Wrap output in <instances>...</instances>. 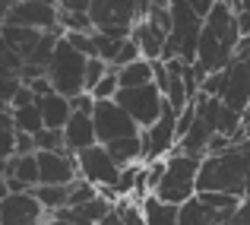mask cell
<instances>
[{"instance_id": "obj_1", "label": "cell", "mask_w": 250, "mask_h": 225, "mask_svg": "<svg viewBox=\"0 0 250 225\" xmlns=\"http://www.w3.org/2000/svg\"><path fill=\"white\" fill-rule=\"evenodd\" d=\"M241 29H238V16H234L231 3H215L212 13L206 16L203 25V38H200V51H196V67L203 73H222L231 64L234 48L241 42Z\"/></svg>"}, {"instance_id": "obj_2", "label": "cell", "mask_w": 250, "mask_h": 225, "mask_svg": "<svg viewBox=\"0 0 250 225\" xmlns=\"http://www.w3.org/2000/svg\"><path fill=\"white\" fill-rule=\"evenodd\" d=\"M247 178H250V140L234 143L231 149L219 156H206L200 165V194H231L247 197Z\"/></svg>"}, {"instance_id": "obj_3", "label": "cell", "mask_w": 250, "mask_h": 225, "mask_svg": "<svg viewBox=\"0 0 250 225\" xmlns=\"http://www.w3.org/2000/svg\"><path fill=\"white\" fill-rule=\"evenodd\" d=\"M203 25H206V19H203L200 13L187 3V0H171V32H168L165 61L196 64Z\"/></svg>"}, {"instance_id": "obj_4", "label": "cell", "mask_w": 250, "mask_h": 225, "mask_svg": "<svg viewBox=\"0 0 250 225\" xmlns=\"http://www.w3.org/2000/svg\"><path fill=\"white\" fill-rule=\"evenodd\" d=\"M200 165H203V158L174 149L165 158V178H162L159 190H155L152 197H159L162 203H171V206H184L187 200H193V197L200 194V187H196V181H200Z\"/></svg>"}, {"instance_id": "obj_5", "label": "cell", "mask_w": 250, "mask_h": 225, "mask_svg": "<svg viewBox=\"0 0 250 225\" xmlns=\"http://www.w3.org/2000/svg\"><path fill=\"white\" fill-rule=\"evenodd\" d=\"M85 67H89V57L80 54L67 38H61V45H57L54 57L48 64V79L54 86V92H61L67 98L83 95L85 92Z\"/></svg>"}, {"instance_id": "obj_6", "label": "cell", "mask_w": 250, "mask_h": 225, "mask_svg": "<svg viewBox=\"0 0 250 225\" xmlns=\"http://www.w3.org/2000/svg\"><path fill=\"white\" fill-rule=\"evenodd\" d=\"M92 22H95V32L111 38H130L133 25L143 19L140 0H92L89 10Z\"/></svg>"}, {"instance_id": "obj_7", "label": "cell", "mask_w": 250, "mask_h": 225, "mask_svg": "<svg viewBox=\"0 0 250 225\" xmlns=\"http://www.w3.org/2000/svg\"><path fill=\"white\" fill-rule=\"evenodd\" d=\"M124 111L136 121L140 130H149L165 111V95H162L159 86H143V89H121V95L114 98Z\"/></svg>"}, {"instance_id": "obj_8", "label": "cell", "mask_w": 250, "mask_h": 225, "mask_svg": "<svg viewBox=\"0 0 250 225\" xmlns=\"http://www.w3.org/2000/svg\"><path fill=\"white\" fill-rule=\"evenodd\" d=\"M92 121H95V134H98V143H102V146H111V143H117V140L143 134V130L136 127V121L117 102H98Z\"/></svg>"}, {"instance_id": "obj_9", "label": "cell", "mask_w": 250, "mask_h": 225, "mask_svg": "<svg viewBox=\"0 0 250 225\" xmlns=\"http://www.w3.org/2000/svg\"><path fill=\"white\" fill-rule=\"evenodd\" d=\"M76 162H80V178L89 181L92 187H98V190H114L117 181H121V165L111 158V152L104 149L102 143L80 152Z\"/></svg>"}, {"instance_id": "obj_10", "label": "cell", "mask_w": 250, "mask_h": 225, "mask_svg": "<svg viewBox=\"0 0 250 225\" xmlns=\"http://www.w3.org/2000/svg\"><path fill=\"white\" fill-rule=\"evenodd\" d=\"M143 146H146V158L143 165H152V162H162L168 158L171 152L177 149V111L165 102V111L162 117L152 124L149 130H143Z\"/></svg>"}, {"instance_id": "obj_11", "label": "cell", "mask_w": 250, "mask_h": 225, "mask_svg": "<svg viewBox=\"0 0 250 225\" xmlns=\"http://www.w3.org/2000/svg\"><path fill=\"white\" fill-rule=\"evenodd\" d=\"M219 102L228 105L231 111H241V114L250 108V54L247 57H234V61L222 70Z\"/></svg>"}, {"instance_id": "obj_12", "label": "cell", "mask_w": 250, "mask_h": 225, "mask_svg": "<svg viewBox=\"0 0 250 225\" xmlns=\"http://www.w3.org/2000/svg\"><path fill=\"white\" fill-rule=\"evenodd\" d=\"M6 22L25 25L35 32H54L61 25V6H57V0H16Z\"/></svg>"}, {"instance_id": "obj_13", "label": "cell", "mask_w": 250, "mask_h": 225, "mask_svg": "<svg viewBox=\"0 0 250 225\" xmlns=\"http://www.w3.org/2000/svg\"><path fill=\"white\" fill-rule=\"evenodd\" d=\"M51 216L35 200L32 190L25 194H6L0 200V225H48Z\"/></svg>"}, {"instance_id": "obj_14", "label": "cell", "mask_w": 250, "mask_h": 225, "mask_svg": "<svg viewBox=\"0 0 250 225\" xmlns=\"http://www.w3.org/2000/svg\"><path fill=\"white\" fill-rule=\"evenodd\" d=\"M38 168H42V184L48 187H70L80 181V162L70 149L38 152Z\"/></svg>"}, {"instance_id": "obj_15", "label": "cell", "mask_w": 250, "mask_h": 225, "mask_svg": "<svg viewBox=\"0 0 250 225\" xmlns=\"http://www.w3.org/2000/svg\"><path fill=\"white\" fill-rule=\"evenodd\" d=\"M130 38H133V45L140 48V54L146 57V61H165V48H168V32L155 29L149 19H140V22L133 25V32H130Z\"/></svg>"}, {"instance_id": "obj_16", "label": "cell", "mask_w": 250, "mask_h": 225, "mask_svg": "<svg viewBox=\"0 0 250 225\" xmlns=\"http://www.w3.org/2000/svg\"><path fill=\"white\" fill-rule=\"evenodd\" d=\"M63 143H67V149L73 152V156H80V152L92 149V146H98L95 121H92L89 114H80V111H73L70 124L63 127Z\"/></svg>"}, {"instance_id": "obj_17", "label": "cell", "mask_w": 250, "mask_h": 225, "mask_svg": "<svg viewBox=\"0 0 250 225\" xmlns=\"http://www.w3.org/2000/svg\"><path fill=\"white\" fill-rule=\"evenodd\" d=\"M114 209H117V203L104 200V197H95L92 203H83V206H67V209H61V213L51 216V219H63V222H73V225H98V222L108 219Z\"/></svg>"}, {"instance_id": "obj_18", "label": "cell", "mask_w": 250, "mask_h": 225, "mask_svg": "<svg viewBox=\"0 0 250 225\" xmlns=\"http://www.w3.org/2000/svg\"><path fill=\"white\" fill-rule=\"evenodd\" d=\"M35 105H38V111H42L48 130H63L70 124V117H73V105H70V98L61 95V92H48V95H42Z\"/></svg>"}, {"instance_id": "obj_19", "label": "cell", "mask_w": 250, "mask_h": 225, "mask_svg": "<svg viewBox=\"0 0 250 225\" xmlns=\"http://www.w3.org/2000/svg\"><path fill=\"white\" fill-rule=\"evenodd\" d=\"M0 35H3V42L13 48V54L22 57V61L29 64V57L35 54V48H38V42H42L44 32H35V29H25V25L3 22V25H0Z\"/></svg>"}, {"instance_id": "obj_20", "label": "cell", "mask_w": 250, "mask_h": 225, "mask_svg": "<svg viewBox=\"0 0 250 225\" xmlns=\"http://www.w3.org/2000/svg\"><path fill=\"white\" fill-rule=\"evenodd\" d=\"M231 216L234 213H219V209L206 206L200 197H193L181 206L177 219H181V225H222V222H231Z\"/></svg>"}, {"instance_id": "obj_21", "label": "cell", "mask_w": 250, "mask_h": 225, "mask_svg": "<svg viewBox=\"0 0 250 225\" xmlns=\"http://www.w3.org/2000/svg\"><path fill=\"white\" fill-rule=\"evenodd\" d=\"M6 165H10V171H6V181H19L25 190H35L38 184H42L38 152H32V156H13Z\"/></svg>"}, {"instance_id": "obj_22", "label": "cell", "mask_w": 250, "mask_h": 225, "mask_svg": "<svg viewBox=\"0 0 250 225\" xmlns=\"http://www.w3.org/2000/svg\"><path fill=\"white\" fill-rule=\"evenodd\" d=\"M117 79H121V89H143V86L155 83V64L140 57V61L127 64V67L117 70Z\"/></svg>"}, {"instance_id": "obj_23", "label": "cell", "mask_w": 250, "mask_h": 225, "mask_svg": "<svg viewBox=\"0 0 250 225\" xmlns=\"http://www.w3.org/2000/svg\"><path fill=\"white\" fill-rule=\"evenodd\" d=\"M111 152V158H114L121 168H127V165H143V158H146V146H143V134L140 136H127V140H117L111 143V146H104Z\"/></svg>"}, {"instance_id": "obj_24", "label": "cell", "mask_w": 250, "mask_h": 225, "mask_svg": "<svg viewBox=\"0 0 250 225\" xmlns=\"http://www.w3.org/2000/svg\"><path fill=\"white\" fill-rule=\"evenodd\" d=\"M70 187H73V184H70ZM70 187H48V184H38L32 194H35V200L44 206V213L57 216L61 209L70 206Z\"/></svg>"}, {"instance_id": "obj_25", "label": "cell", "mask_w": 250, "mask_h": 225, "mask_svg": "<svg viewBox=\"0 0 250 225\" xmlns=\"http://www.w3.org/2000/svg\"><path fill=\"white\" fill-rule=\"evenodd\" d=\"M143 213H146V222L149 225H181V219H177L181 206L162 203L159 197H146V200H143Z\"/></svg>"}, {"instance_id": "obj_26", "label": "cell", "mask_w": 250, "mask_h": 225, "mask_svg": "<svg viewBox=\"0 0 250 225\" xmlns=\"http://www.w3.org/2000/svg\"><path fill=\"white\" fill-rule=\"evenodd\" d=\"M117 95H121V79H117V70H111V73L92 89V98H95V102H114Z\"/></svg>"}, {"instance_id": "obj_27", "label": "cell", "mask_w": 250, "mask_h": 225, "mask_svg": "<svg viewBox=\"0 0 250 225\" xmlns=\"http://www.w3.org/2000/svg\"><path fill=\"white\" fill-rule=\"evenodd\" d=\"M206 206L219 209V213H238L241 206V197H231V194H196Z\"/></svg>"}, {"instance_id": "obj_28", "label": "cell", "mask_w": 250, "mask_h": 225, "mask_svg": "<svg viewBox=\"0 0 250 225\" xmlns=\"http://www.w3.org/2000/svg\"><path fill=\"white\" fill-rule=\"evenodd\" d=\"M117 213H121L124 225H149L146 213H143V203H136V200H121L117 203Z\"/></svg>"}, {"instance_id": "obj_29", "label": "cell", "mask_w": 250, "mask_h": 225, "mask_svg": "<svg viewBox=\"0 0 250 225\" xmlns=\"http://www.w3.org/2000/svg\"><path fill=\"white\" fill-rule=\"evenodd\" d=\"M95 197H102V190L92 187L89 181H83V178H80V181L70 187V206H83V203H92Z\"/></svg>"}, {"instance_id": "obj_30", "label": "cell", "mask_w": 250, "mask_h": 225, "mask_svg": "<svg viewBox=\"0 0 250 225\" xmlns=\"http://www.w3.org/2000/svg\"><path fill=\"white\" fill-rule=\"evenodd\" d=\"M108 73H111V67L102 61V57H89V67H85V92H92Z\"/></svg>"}, {"instance_id": "obj_31", "label": "cell", "mask_w": 250, "mask_h": 225, "mask_svg": "<svg viewBox=\"0 0 250 225\" xmlns=\"http://www.w3.org/2000/svg\"><path fill=\"white\" fill-rule=\"evenodd\" d=\"M35 143H38V152H61V149H67L63 130H42V134L35 136Z\"/></svg>"}, {"instance_id": "obj_32", "label": "cell", "mask_w": 250, "mask_h": 225, "mask_svg": "<svg viewBox=\"0 0 250 225\" xmlns=\"http://www.w3.org/2000/svg\"><path fill=\"white\" fill-rule=\"evenodd\" d=\"M16 156V127L13 124H0V162Z\"/></svg>"}, {"instance_id": "obj_33", "label": "cell", "mask_w": 250, "mask_h": 225, "mask_svg": "<svg viewBox=\"0 0 250 225\" xmlns=\"http://www.w3.org/2000/svg\"><path fill=\"white\" fill-rule=\"evenodd\" d=\"M196 124V102H190L187 108L177 114V143H181V136H187L190 134V127Z\"/></svg>"}, {"instance_id": "obj_34", "label": "cell", "mask_w": 250, "mask_h": 225, "mask_svg": "<svg viewBox=\"0 0 250 225\" xmlns=\"http://www.w3.org/2000/svg\"><path fill=\"white\" fill-rule=\"evenodd\" d=\"M70 105H73V111H80V114H95V98H92V92H83V95H76V98H70Z\"/></svg>"}, {"instance_id": "obj_35", "label": "cell", "mask_w": 250, "mask_h": 225, "mask_svg": "<svg viewBox=\"0 0 250 225\" xmlns=\"http://www.w3.org/2000/svg\"><path fill=\"white\" fill-rule=\"evenodd\" d=\"M61 6L63 13H89L92 10V0H61Z\"/></svg>"}, {"instance_id": "obj_36", "label": "cell", "mask_w": 250, "mask_h": 225, "mask_svg": "<svg viewBox=\"0 0 250 225\" xmlns=\"http://www.w3.org/2000/svg\"><path fill=\"white\" fill-rule=\"evenodd\" d=\"M250 140V108L244 111V117H241V130H238V136H234V143H244Z\"/></svg>"}, {"instance_id": "obj_37", "label": "cell", "mask_w": 250, "mask_h": 225, "mask_svg": "<svg viewBox=\"0 0 250 225\" xmlns=\"http://www.w3.org/2000/svg\"><path fill=\"white\" fill-rule=\"evenodd\" d=\"M98 225H124V219H121V213L114 209V213H111L108 219H104V222H98Z\"/></svg>"}, {"instance_id": "obj_38", "label": "cell", "mask_w": 250, "mask_h": 225, "mask_svg": "<svg viewBox=\"0 0 250 225\" xmlns=\"http://www.w3.org/2000/svg\"><path fill=\"white\" fill-rule=\"evenodd\" d=\"M149 6H152V0H140V10H143V16L149 13Z\"/></svg>"}, {"instance_id": "obj_39", "label": "cell", "mask_w": 250, "mask_h": 225, "mask_svg": "<svg viewBox=\"0 0 250 225\" xmlns=\"http://www.w3.org/2000/svg\"><path fill=\"white\" fill-rule=\"evenodd\" d=\"M48 225H73V222H63V219H51Z\"/></svg>"}, {"instance_id": "obj_40", "label": "cell", "mask_w": 250, "mask_h": 225, "mask_svg": "<svg viewBox=\"0 0 250 225\" xmlns=\"http://www.w3.org/2000/svg\"><path fill=\"white\" fill-rule=\"evenodd\" d=\"M215 3H234V0H215Z\"/></svg>"}, {"instance_id": "obj_41", "label": "cell", "mask_w": 250, "mask_h": 225, "mask_svg": "<svg viewBox=\"0 0 250 225\" xmlns=\"http://www.w3.org/2000/svg\"><path fill=\"white\" fill-rule=\"evenodd\" d=\"M222 225H228V222H222Z\"/></svg>"}, {"instance_id": "obj_42", "label": "cell", "mask_w": 250, "mask_h": 225, "mask_svg": "<svg viewBox=\"0 0 250 225\" xmlns=\"http://www.w3.org/2000/svg\"><path fill=\"white\" fill-rule=\"evenodd\" d=\"M57 3H61V0H57Z\"/></svg>"}]
</instances>
